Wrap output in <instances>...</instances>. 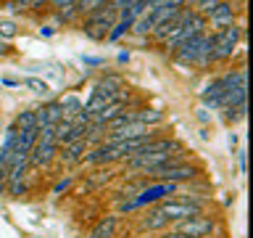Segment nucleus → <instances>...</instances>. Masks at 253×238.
<instances>
[{
  "instance_id": "obj_21",
  "label": "nucleus",
  "mask_w": 253,
  "mask_h": 238,
  "mask_svg": "<svg viewBox=\"0 0 253 238\" xmlns=\"http://www.w3.org/2000/svg\"><path fill=\"white\" fill-rule=\"evenodd\" d=\"M74 182H77V178H74V175H66V178H61L58 182H55L50 193H53V196H61V193H66V190H69L71 185H74Z\"/></svg>"
},
{
  "instance_id": "obj_17",
  "label": "nucleus",
  "mask_w": 253,
  "mask_h": 238,
  "mask_svg": "<svg viewBox=\"0 0 253 238\" xmlns=\"http://www.w3.org/2000/svg\"><path fill=\"white\" fill-rule=\"evenodd\" d=\"M13 124L19 127V130H37V114H35V109H24V111H19L16 114V119H13Z\"/></svg>"
},
{
  "instance_id": "obj_30",
  "label": "nucleus",
  "mask_w": 253,
  "mask_h": 238,
  "mask_svg": "<svg viewBox=\"0 0 253 238\" xmlns=\"http://www.w3.org/2000/svg\"><path fill=\"white\" fill-rule=\"evenodd\" d=\"M198 3H201V0H185V3H182V8H193V11H195Z\"/></svg>"
},
{
  "instance_id": "obj_8",
  "label": "nucleus",
  "mask_w": 253,
  "mask_h": 238,
  "mask_svg": "<svg viewBox=\"0 0 253 238\" xmlns=\"http://www.w3.org/2000/svg\"><path fill=\"white\" fill-rule=\"evenodd\" d=\"M87 143L84 138L82 140H74V143H69V146H61L58 148V156L55 159H61V164L63 167H74V164H82V156L87 154Z\"/></svg>"
},
{
  "instance_id": "obj_11",
  "label": "nucleus",
  "mask_w": 253,
  "mask_h": 238,
  "mask_svg": "<svg viewBox=\"0 0 253 238\" xmlns=\"http://www.w3.org/2000/svg\"><path fill=\"white\" fill-rule=\"evenodd\" d=\"M92 90L108 95V98H116V93L124 90V77H122V74H103L98 82H95Z\"/></svg>"
},
{
  "instance_id": "obj_24",
  "label": "nucleus",
  "mask_w": 253,
  "mask_h": 238,
  "mask_svg": "<svg viewBox=\"0 0 253 238\" xmlns=\"http://www.w3.org/2000/svg\"><path fill=\"white\" fill-rule=\"evenodd\" d=\"M158 238H190V236H185V233H177V230H161V236H158Z\"/></svg>"
},
{
  "instance_id": "obj_27",
  "label": "nucleus",
  "mask_w": 253,
  "mask_h": 238,
  "mask_svg": "<svg viewBox=\"0 0 253 238\" xmlns=\"http://www.w3.org/2000/svg\"><path fill=\"white\" fill-rule=\"evenodd\" d=\"M40 35H42V37H53L55 35V27H47V24H45V27H40Z\"/></svg>"
},
{
  "instance_id": "obj_25",
  "label": "nucleus",
  "mask_w": 253,
  "mask_h": 238,
  "mask_svg": "<svg viewBox=\"0 0 253 238\" xmlns=\"http://www.w3.org/2000/svg\"><path fill=\"white\" fill-rule=\"evenodd\" d=\"M84 63H92V66H100V63H106L103 59H98V56H82Z\"/></svg>"
},
{
  "instance_id": "obj_1",
  "label": "nucleus",
  "mask_w": 253,
  "mask_h": 238,
  "mask_svg": "<svg viewBox=\"0 0 253 238\" xmlns=\"http://www.w3.org/2000/svg\"><path fill=\"white\" fill-rule=\"evenodd\" d=\"M116 19H119V11H114L111 5H103L98 11L82 16V19H79V29H82L90 40H106Z\"/></svg>"
},
{
  "instance_id": "obj_31",
  "label": "nucleus",
  "mask_w": 253,
  "mask_h": 238,
  "mask_svg": "<svg viewBox=\"0 0 253 238\" xmlns=\"http://www.w3.org/2000/svg\"><path fill=\"white\" fill-rule=\"evenodd\" d=\"M126 61H129V53L122 51V53H119V63H126Z\"/></svg>"
},
{
  "instance_id": "obj_32",
  "label": "nucleus",
  "mask_w": 253,
  "mask_h": 238,
  "mask_svg": "<svg viewBox=\"0 0 253 238\" xmlns=\"http://www.w3.org/2000/svg\"><path fill=\"white\" fill-rule=\"evenodd\" d=\"M166 3L174 5V8H182V3H185V0H166Z\"/></svg>"
},
{
  "instance_id": "obj_3",
  "label": "nucleus",
  "mask_w": 253,
  "mask_h": 238,
  "mask_svg": "<svg viewBox=\"0 0 253 238\" xmlns=\"http://www.w3.org/2000/svg\"><path fill=\"white\" fill-rule=\"evenodd\" d=\"M169 228L177 230V233H185V236H190V238H209V236L216 233V220L209 217V214H195V217L171 222Z\"/></svg>"
},
{
  "instance_id": "obj_4",
  "label": "nucleus",
  "mask_w": 253,
  "mask_h": 238,
  "mask_svg": "<svg viewBox=\"0 0 253 238\" xmlns=\"http://www.w3.org/2000/svg\"><path fill=\"white\" fill-rule=\"evenodd\" d=\"M203 175V170L193 162H182V164H174V167H166V170H161L156 175L153 180H161V182H177V185H182V182H193Z\"/></svg>"
},
{
  "instance_id": "obj_14",
  "label": "nucleus",
  "mask_w": 253,
  "mask_h": 238,
  "mask_svg": "<svg viewBox=\"0 0 253 238\" xmlns=\"http://www.w3.org/2000/svg\"><path fill=\"white\" fill-rule=\"evenodd\" d=\"M166 228H169V222L156 212V206H148L145 214L140 217V230H166Z\"/></svg>"
},
{
  "instance_id": "obj_13",
  "label": "nucleus",
  "mask_w": 253,
  "mask_h": 238,
  "mask_svg": "<svg viewBox=\"0 0 253 238\" xmlns=\"http://www.w3.org/2000/svg\"><path fill=\"white\" fill-rule=\"evenodd\" d=\"M164 119H166L164 111H158V109H150V106L134 109V122H140V124H145V127H161Z\"/></svg>"
},
{
  "instance_id": "obj_2",
  "label": "nucleus",
  "mask_w": 253,
  "mask_h": 238,
  "mask_svg": "<svg viewBox=\"0 0 253 238\" xmlns=\"http://www.w3.org/2000/svg\"><path fill=\"white\" fill-rule=\"evenodd\" d=\"M240 40H243L240 24H232V27L213 32V63H224V61L232 59L237 45H240Z\"/></svg>"
},
{
  "instance_id": "obj_9",
  "label": "nucleus",
  "mask_w": 253,
  "mask_h": 238,
  "mask_svg": "<svg viewBox=\"0 0 253 238\" xmlns=\"http://www.w3.org/2000/svg\"><path fill=\"white\" fill-rule=\"evenodd\" d=\"M35 114H37V124L40 127H47V124L55 127L63 119V111H61L58 101H47V103H42V106H37Z\"/></svg>"
},
{
  "instance_id": "obj_16",
  "label": "nucleus",
  "mask_w": 253,
  "mask_h": 238,
  "mask_svg": "<svg viewBox=\"0 0 253 238\" xmlns=\"http://www.w3.org/2000/svg\"><path fill=\"white\" fill-rule=\"evenodd\" d=\"M61 103V111H63V119H74L79 111H82V101L77 98L74 93H69V95H63V98L58 101Z\"/></svg>"
},
{
  "instance_id": "obj_23",
  "label": "nucleus",
  "mask_w": 253,
  "mask_h": 238,
  "mask_svg": "<svg viewBox=\"0 0 253 238\" xmlns=\"http://www.w3.org/2000/svg\"><path fill=\"white\" fill-rule=\"evenodd\" d=\"M74 3H77V0H47V5H50L55 13L63 11V8H69V5H74Z\"/></svg>"
},
{
  "instance_id": "obj_15",
  "label": "nucleus",
  "mask_w": 253,
  "mask_h": 238,
  "mask_svg": "<svg viewBox=\"0 0 253 238\" xmlns=\"http://www.w3.org/2000/svg\"><path fill=\"white\" fill-rule=\"evenodd\" d=\"M111 101H114V98H108V95H103V93H98V90H92V93H90V98L82 103V111H87L90 117H95L98 111L106 109Z\"/></svg>"
},
{
  "instance_id": "obj_7",
  "label": "nucleus",
  "mask_w": 253,
  "mask_h": 238,
  "mask_svg": "<svg viewBox=\"0 0 253 238\" xmlns=\"http://www.w3.org/2000/svg\"><path fill=\"white\" fill-rule=\"evenodd\" d=\"M221 98H224V82H221V77H213L211 82L201 90V101H203L206 109L219 111L221 109Z\"/></svg>"
},
{
  "instance_id": "obj_26",
  "label": "nucleus",
  "mask_w": 253,
  "mask_h": 238,
  "mask_svg": "<svg viewBox=\"0 0 253 238\" xmlns=\"http://www.w3.org/2000/svg\"><path fill=\"white\" fill-rule=\"evenodd\" d=\"M237 170L240 175H245V151H237Z\"/></svg>"
},
{
  "instance_id": "obj_20",
  "label": "nucleus",
  "mask_w": 253,
  "mask_h": 238,
  "mask_svg": "<svg viewBox=\"0 0 253 238\" xmlns=\"http://www.w3.org/2000/svg\"><path fill=\"white\" fill-rule=\"evenodd\" d=\"M5 193L13 196V198H21V196L29 193V185H27L24 180H19V182H5Z\"/></svg>"
},
{
  "instance_id": "obj_5",
  "label": "nucleus",
  "mask_w": 253,
  "mask_h": 238,
  "mask_svg": "<svg viewBox=\"0 0 253 238\" xmlns=\"http://www.w3.org/2000/svg\"><path fill=\"white\" fill-rule=\"evenodd\" d=\"M235 16H237V11H235L232 0H219L216 8L206 16V24L211 27V32H219V29H224V27H232Z\"/></svg>"
},
{
  "instance_id": "obj_19",
  "label": "nucleus",
  "mask_w": 253,
  "mask_h": 238,
  "mask_svg": "<svg viewBox=\"0 0 253 238\" xmlns=\"http://www.w3.org/2000/svg\"><path fill=\"white\" fill-rule=\"evenodd\" d=\"M24 85H27L32 93H37V95H50V85H47L45 79H40V77H29Z\"/></svg>"
},
{
  "instance_id": "obj_10",
  "label": "nucleus",
  "mask_w": 253,
  "mask_h": 238,
  "mask_svg": "<svg viewBox=\"0 0 253 238\" xmlns=\"http://www.w3.org/2000/svg\"><path fill=\"white\" fill-rule=\"evenodd\" d=\"M37 130H19L16 132V140L11 146V156H29V151L35 148V143H37Z\"/></svg>"
},
{
  "instance_id": "obj_28",
  "label": "nucleus",
  "mask_w": 253,
  "mask_h": 238,
  "mask_svg": "<svg viewBox=\"0 0 253 238\" xmlns=\"http://www.w3.org/2000/svg\"><path fill=\"white\" fill-rule=\"evenodd\" d=\"M8 53H13V48L5 43V40H0V56H8Z\"/></svg>"
},
{
  "instance_id": "obj_29",
  "label": "nucleus",
  "mask_w": 253,
  "mask_h": 238,
  "mask_svg": "<svg viewBox=\"0 0 253 238\" xmlns=\"http://www.w3.org/2000/svg\"><path fill=\"white\" fill-rule=\"evenodd\" d=\"M0 82H3L5 87H19V79H13V77H3Z\"/></svg>"
},
{
  "instance_id": "obj_6",
  "label": "nucleus",
  "mask_w": 253,
  "mask_h": 238,
  "mask_svg": "<svg viewBox=\"0 0 253 238\" xmlns=\"http://www.w3.org/2000/svg\"><path fill=\"white\" fill-rule=\"evenodd\" d=\"M58 143L55 140H37L35 148L29 151V167H47L58 156Z\"/></svg>"
},
{
  "instance_id": "obj_18",
  "label": "nucleus",
  "mask_w": 253,
  "mask_h": 238,
  "mask_svg": "<svg viewBox=\"0 0 253 238\" xmlns=\"http://www.w3.org/2000/svg\"><path fill=\"white\" fill-rule=\"evenodd\" d=\"M111 0H77V13L79 16H87V13H92V11H98V8H103V5H108Z\"/></svg>"
},
{
  "instance_id": "obj_22",
  "label": "nucleus",
  "mask_w": 253,
  "mask_h": 238,
  "mask_svg": "<svg viewBox=\"0 0 253 238\" xmlns=\"http://www.w3.org/2000/svg\"><path fill=\"white\" fill-rule=\"evenodd\" d=\"M16 35H19V29H16V24H13V21H8V19H3V21H0V37H5V40H13Z\"/></svg>"
},
{
  "instance_id": "obj_12",
  "label": "nucleus",
  "mask_w": 253,
  "mask_h": 238,
  "mask_svg": "<svg viewBox=\"0 0 253 238\" xmlns=\"http://www.w3.org/2000/svg\"><path fill=\"white\" fill-rule=\"evenodd\" d=\"M116 228H119V214H106V217H100L92 225L90 238H114L116 236Z\"/></svg>"
}]
</instances>
